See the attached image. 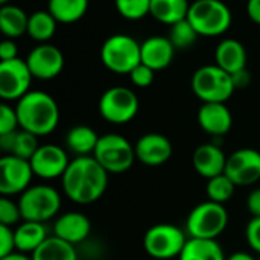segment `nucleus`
<instances>
[{
    "mask_svg": "<svg viewBox=\"0 0 260 260\" xmlns=\"http://www.w3.org/2000/svg\"><path fill=\"white\" fill-rule=\"evenodd\" d=\"M18 206L23 221L44 224L61 210V193L49 184H35L18 197Z\"/></svg>",
    "mask_w": 260,
    "mask_h": 260,
    "instance_id": "nucleus-7",
    "label": "nucleus"
},
{
    "mask_svg": "<svg viewBox=\"0 0 260 260\" xmlns=\"http://www.w3.org/2000/svg\"><path fill=\"white\" fill-rule=\"evenodd\" d=\"M187 20L200 37H218L230 29L233 15L222 0H195L189 8Z\"/></svg>",
    "mask_w": 260,
    "mask_h": 260,
    "instance_id": "nucleus-3",
    "label": "nucleus"
},
{
    "mask_svg": "<svg viewBox=\"0 0 260 260\" xmlns=\"http://www.w3.org/2000/svg\"><path fill=\"white\" fill-rule=\"evenodd\" d=\"M139 98L128 87H111L99 99V113L102 119L113 125L131 122L139 113Z\"/></svg>",
    "mask_w": 260,
    "mask_h": 260,
    "instance_id": "nucleus-10",
    "label": "nucleus"
},
{
    "mask_svg": "<svg viewBox=\"0 0 260 260\" xmlns=\"http://www.w3.org/2000/svg\"><path fill=\"white\" fill-rule=\"evenodd\" d=\"M18 58V49L14 40L5 38L0 43V61H9Z\"/></svg>",
    "mask_w": 260,
    "mask_h": 260,
    "instance_id": "nucleus-39",
    "label": "nucleus"
},
{
    "mask_svg": "<svg viewBox=\"0 0 260 260\" xmlns=\"http://www.w3.org/2000/svg\"><path fill=\"white\" fill-rule=\"evenodd\" d=\"M192 165L198 175L210 180L225 172L227 157L216 143H203L193 151Z\"/></svg>",
    "mask_w": 260,
    "mask_h": 260,
    "instance_id": "nucleus-19",
    "label": "nucleus"
},
{
    "mask_svg": "<svg viewBox=\"0 0 260 260\" xmlns=\"http://www.w3.org/2000/svg\"><path fill=\"white\" fill-rule=\"evenodd\" d=\"M229 225V212L224 204L210 200L195 206L186 219V233L193 239H218Z\"/></svg>",
    "mask_w": 260,
    "mask_h": 260,
    "instance_id": "nucleus-4",
    "label": "nucleus"
},
{
    "mask_svg": "<svg viewBox=\"0 0 260 260\" xmlns=\"http://www.w3.org/2000/svg\"><path fill=\"white\" fill-rule=\"evenodd\" d=\"M34 171L29 160L17 155H3L0 158V193L2 197L21 195L34 177Z\"/></svg>",
    "mask_w": 260,
    "mask_h": 260,
    "instance_id": "nucleus-12",
    "label": "nucleus"
},
{
    "mask_svg": "<svg viewBox=\"0 0 260 260\" xmlns=\"http://www.w3.org/2000/svg\"><path fill=\"white\" fill-rule=\"evenodd\" d=\"M23 221L18 201H12L9 197H2L0 200V225L17 227Z\"/></svg>",
    "mask_w": 260,
    "mask_h": 260,
    "instance_id": "nucleus-34",
    "label": "nucleus"
},
{
    "mask_svg": "<svg viewBox=\"0 0 260 260\" xmlns=\"http://www.w3.org/2000/svg\"><path fill=\"white\" fill-rule=\"evenodd\" d=\"M225 260H257L253 254L247 253V251H236L232 256H229Z\"/></svg>",
    "mask_w": 260,
    "mask_h": 260,
    "instance_id": "nucleus-44",
    "label": "nucleus"
},
{
    "mask_svg": "<svg viewBox=\"0 0 260 260\" xmlns=\"http://www.w3.org/2000/svg\"><path fill=\"white\" fill-rule=\"evenodd\" d=\"M175 47L171 43L168 37H149L142 43L140 55H142V64L151 67L154 72L165 70L166 67L171 66L174 55H175Z\"/></svg>",
    "mask_w": 260,
    "mask_h": 260,
    "instance_id": "nucleus-20",
    "label": "nucleus"
},
{
    "mask_svg": "<svg viewBox=\"0 0 260 260\" xmlns=\"http://www.w3.org/2000/svg\"><path fill=\"white\" fill-rule=\"evenodd\" d=\"M15 134L14 133H8V134H0V149L5 152V155H11L12 149H14V142H15Z\"/></svg>",
    "mask_w": 260,
    "mask_h": 260,
    "instance_id": "nucleus-42",
    "label": "nucleus"
},
{
    "mask_svg": "<svg viewBox=\"0 0 260 260\" xmlns=\"http://www.w3.org/2000/svg\"><path fill=\"white\" fill-rule=\"evenodd\" d=\"M0 260H32V257L27 256V254H23V253L15 251V253L9 254V256H6V257H0Z\"/></svg>",
    "mask_w": 260,
    "mask_h": 260,
    "instance_id": "nucleus-45",
    "label": "nucleus"
},
{
    "mask_svg": "<svg viewBox=\"0 0 260 260\" xmlns=\"http://www.w3.org/2000/svg\"><path fill=\"white\" fill-rule=\"evenodd\" d=\"M56 24L58 21L49 11H35L29 15L27 35L40 44L47 43L55 35Z\"/></svg>",
    "mask_w": 260,
    "mask_h": 260,
    "instance_id": "nucleus-29",
    "label": "nucleus"
},
{
    "mask_svg": "<svg viewBox=\"0 0 260 260\" xmlns=\"http://www.w3.org/2000/svg\"><path fill=\"white\" fill-rule=\"evenodd\" d=\"M47 11L58 23L73 24L88 11V0H49Z\"/></svg>",
    "mask_w": 260,
    "mask_h": 260,
    "instance_id": "nucleus-27",
    "label": "nucleus"
},
{
    "mask_svg": "<svg viewBox=\"0 0 260 260\" xmlns=\"http://www.w3.org/2000/svg\"><path fill=\"white\" fill-rule=\"evenodd\" d=\"M15 111L20 129L44 137L52 134L59 123V107L56 101L46 91L30 90L17 101Z\"/></svg>",
    "mask_w": 260,
    "mask_h": 260,
    "instance_id": "nucleus-2",
    "label": "nucleus"
},
{
    "mask_svg": "<svg viewBox=\"0 0 260 260\" xmlns=\"http://www.w3.org/2000/svg\"><path fill=\"white\" fill-rule=\"evenodd\" d=\"M187 0H151V15L168 26H172L181 20L187 18L189 14Z\"/></svg>",
    "mask_w": 260,
    "mask_h": 260,
    "instance_id": "nucleus-25",
    "label": "nucleus"
},
{
    "mask_svg": "<svg viewBox=\"0 0 260 260\" xmlns=\"http://www.w3.org/2000/svg\"><path fill=\"white\" fill-rule=\"evenodd\" d=\"M247 14L254 24L260 26V0H247Z\"/></svg>",
    "mask_w": 260,
    "mask_h": 260,
    "instance_id": "nucleus-43",
    "label": "nucleus"
},
{
    "mask_svg": "<svg viewBox=\"0 0 260 260\" xmlns=\"http://www.w3.org/2000/svg\"><path fill=\"white\" fill-rule=\"evenodd\" d=\"M222 247L216 239L189 238L178 260H225Z\"/></svg>",
    "mask_w": 260,
    "mask_h": 260,
    "instance_id": "nucleus-26",
    "label": "nucleus"
},
{
    "mask_svg": "<svg viewBox=\"0 0 260 260\" xmlns=\"http://www.w3.org/2000/svg\"><path fill=\"white\" fill-rule=\"evenodd\" d=\"M20 123H18V116L15 111V107L12 108L6 102L0 105V134H8L18 131Z\"/></svg>",
    "mask_w": 260,
    "mask_h": 260,
    "instance_id": "nucleus-35",
    "label": "nucleus"
},
{
    "mask_svg": "<svg viewBox=\"0 0 260 260\" xmlns=\"http://www.w3.org/2000/svg\"><path fill=\"white\" fill-rule=\"evenodd\" d=\"M236 186H253L260 180V152L253 148H241L227 157L225 172Z\"/></svg>",
    "mask_w": 260,
    "mask_h": 260,
    "instance_id": "nucleus-13",
    "label": "nucleus"
},
{
    "mask_svg": "<svg viewBox=\"0 0 260 260\" xmlns=\"http://www.w3.org/2000/svg\"><path fill=\"white\" fill-rule=\"evenodd\" d=\"M198 37H200L198 32L195 30V27L190 24V21L187 18L169 26L168 38L171 40V43L174 44L175 49H180V50L190 49L197 43Z\"/></svg>",
    "mask_w": 260,
    "mask_h": 260,
    "instance_id": "nucleus-31",
    "label": "nucleus"
},
{
    "mask_svg": "<svg viewBox=\"0 0 260 260\" xmlns=\"http://www.w3.org/2000/svg\"><path fill=\"white\" fill-rule=\"evenodd\" d=\"M248 247L260 256V218H251L245 229Z\"/></svg>",
    "mask_w": 260,
    "mask_h": 260,
    "instance_id": "nucleus-38",
    "label": "nucleus"
},
{
    "mask_svg": "<svg viewBox=\"0 0 260 260\" xmlns=\"http://www.w3.org/2000/svg\"><path fill=\"white\" fill-rule=\"evenodd\" d=\"M110 174L93 155L76 157L61 178L64 195L75 204L88 206L99 201L108 187Z\"/></svg>",
    "mask_w": 260,
    "mask_h": 260,
    "instance_id": "nucleus-1",
    "label": "nucleus"
},
{
    "mask_svg": "<svg viewBox=\"0 0 260 260\" xmlns=\"http://www.w3.org/2000/svg\"><path fill=\"white\" fill-rule=\"evenodd\" d=\"M116 11L126 20H142L151 12V0H114Z\"/></svg>",
    "mask_w": 260,
    "mask_h": 260,
    "instance_id": "nucleus-32",
    "label": "nucleus"
},
{
    "mask_svg": "<svg viewBox=\"0 0 260 260\" xmlns=\"http://www.w3.org/2000/svg\"><path fill=\"white\" fill-rule=\"evenodd\" d=\"M190 87L193 94L200 101H203V104L207 102L225 104L236 90L232 75L222 70L216 64L200 67L192 76Z\"/></svg>",
    "mask_w": 260,
    "mask_h": 260,
    "instance_id": "nucleus-6",
    "label": "nucleus"
},
{
    "mask_svg": "<svg viewBox=\"0 0 260 260\" xmlns=\"http://www.w3.org/2000/svg\"><path fill=\"white\" fill-rule=\"evenodd\" d=\"M40 148L38 137L32 133H27L24 129H18L15 134V142H14V149L11 155H17L24 160H30L37 149Z\"/></svg>",
    "mask_w": 260,
    "mask_h": 260,
    "instance_id": "nucleus-33",
    "label": "nucleus"
},
{
    "mask_svg": "<svg viewBox=\"0 0 260 260\" xmlns=\"http://www.w3.org/2000/svg\"><path fill=\"white\" fill-rule=\"evenodd\" d=\"M93 157L108 174H123L134 165L136 149L122 134L108 133L99 137Z\"/></svg>",
    "mask_w": 260,
    "mask_h": 260,
    "instance_id": "nucleus-9",
    "label": "nucleus"
},
{
    "mask_svg": "<svg viewBox=\"0 0 260 260\" xmlns=\"http://www.w3.org/2000/svg\"><path fill=\"white\" fill-rule=\"evenodd\" d=\"M247 49L239 40L225 38L215 49V64L230 75L247 69Z\"/></svg>",
    "mask_w": 260,
    "mask_h": 260,
    "instance_id": "nucleus-21",
    "label": "nucleus"
},
{
    "mask_svg": "<svg viewBox=\"0 0 260 260\" xmlns=\"http://www.w3.org/2000/svg\"><path fill=\"white\" fill-rule=\"evenodd\" d=\"M98 133L88 125H76L69 129L66 136V145L76 157L93 155L99 142Z\"/></svg>",
    "mask_w": 260,
    "mask_h": 260,
    "instance_id": "nucleus-24",
    "label": "nucleus"
},
{
    "mask_svg": "<svg viewBox=\"0 0 260 260\" xmlns=\"http://www.w3.org/2000/svg\"><path fill=\"white\" fill-rule=\"evenodd\" d=\"M232 79H233V84H235V88L239 90V88H247L250 84H251V73L248 69H242L236 73L232 75Z\"/></svg>",
    "mask_w": 260,
    "mask_h": 260,
    "instance_id": "nucleus-41",
    "label": "nucleus"
},
{
    "mask_svg": "<svg viewBox=\"0 0 260 260\" xmlns=\"http://www.w3.org/2000/svg\"><path fill=\"white\" fill-rule=\"evenodd\" d=\"M2 5H6V3H11V0H0Z\"/></svg>",
    "mask_w": 260,
    "mask_h": 260,
    "instance_id": "nucleus-46",
    "label": "nucleus"
},
{
    "mask_svg": "<svg viewBox=\"0 0 260 260\" xmlns=\"http://www.w3.org/2000/svg\"><path fill=\"white\" fill-rule=\"evenodd\" d=\"M91 233V222L88 216L81 212H66L53 224V236L72 244H84Z\"/></svg>",
    "mask_w": 260,
    "mask_h": 260,
    "instance_id": "nucleus-17",
    "label": "nucleus"
},
{
    "mask_svg": "<svg viewBox=\"0 0 260 260\" xmlns=\"http://www.w3.org/2000/svg\"><path fill=\"white\" fill-rule=\"evenodd\" d=\"M247 209L251 218H260V187H256L250 192L247 198Z\"/></svg>",
    "mask_w": 260,
    "mask_h": 260,
    "instance_id": "nucleus-40",
    "label": "nucleus"
},
{
    "mask_svg": "<svg viewBox=\"0 0 260 260\" xmlns=\"http://www.w3.org/2000/svg\"><path fill=\"white\" fill-rule=\"evenodd\" d=\"M34 174L41 180H56L62 178L72 160H69L67 152L53 143L40 145L34 157L29 160Z\"/></svg>",
    "mask_w": 260,
    "mask_h": 260,
    "instance_id": "nucleus-14",
    "label": "nucleus"
},
{
    "mask_svg": "<svg viewBox=\"0 0 260 260\" xmlns=\"http://www.w3.org/2000/svg\"><path fill=\"white\" fill-rule=\"evenodd\" d=\"M187 241L189 236L186 230L174 224L161 222L146 230L143 236V248L146 254L151 256L152 259H175L180 257Z\"/></svg>",
    "mask_w": 260,
    "mask_h": 260,
    "instance_id": "nucleus-8",
    "label": "nucleus"
},
{
    "mask_svg": "<svg viewBox=\"0 0 260 260\" xmlns=\"http://www.w3.org/2000/svg\"><path fill=\"white\" fill-rule=\"evenodd\" d=\"M134 149H136V158L142 165L149 168H158L166 165L174 154V146L171 140L160 133L143 134L136 142Z\"/></svg>",
    "mask_w": 260,
    "mask_h": 260,
    "instance_id": "nucleus-16",
    "label": "nucleus"
},
{
    "mask_svg": "<svg viewBox=\"0 0 260 260\" xmlns=\"http://www.w3.org/2000/svg\"><path fill=\"white\" fill-rule=\"evenodd\" d=\"M30 257L32 260H79L75 245L56 236H49Z\"/></svg>",
    "mask_w": 260,
    "mask_h": 260,
    "instance_id": "nucleus-28",
    "label": "nucleus"
},
{
    "mask_svg": "<svg viewBox=\"0 0 260 260\" xmlns=\"http://www.w3.org/2000/svg\"><path fill=\"white\" fill-rule=\"evenodd\" d=\"M257 260H260V256H259V257H257Z\"/></svg>",
    "mask_w": 260,
    "mask_h": 260,
    "instance_id": "nucleus-47",
    "label": "nucleus"
},
{
    "mask_svg": "<svg viewBox=\"0 0 260 260\" xmlns=\"http://www.w3.org/2000/svg\"><path fill=\"white\" fill-rule=\"evenodd\" d=\"M236 187L238 186L225 174H221V175H216V177L207 180L206 193L210 201L218 203V204H225L233 198Z\"/></svg>",
    "mask_w": 260,
    "mask_h": 260,
    "instance_id": "nucleus-30",
    "label": "nucleus"
},
{
    "mask_svg": "<svg viewBox=\"0 0 260 260\" xmlns=\"http://www.w3.org/2000/svg\"><path fill=\"white\" fill-rule=\"evenodd\" d=\"M128 76H129L131 82H133L136 87H139V88H146V87H149V85L154 82L155 72H154L151 67H148V66H145V64L140 62Z\"/></svg>",
    "mask_w": 260,
    "mask_h": 260,
    "instance_id": "nucleus-36",
    "label": "nucleus"
},
{
    "mask_svg": "<svg viewBox=\"0 0 260 260\" xmlns=\"http://www.w3.org/2000/svg\"><path fill=\"white\" fill-rule=\"evenodd\" d=\"M142 44L126 34H114L105 40L101 49L102 64L116 75H129L140 62Z\"/></svg>",
    "mask_w": 260,
    "mask_h": 260,
    "instance_id": "nucleus-5",
    "label": "nucleus"
},
{
    "mask_svg": "<svg viewBox=\"0 0 260 260\" xmlns=\"http://www.w3.org/2000/svg\"><path fill=\"white\" fill-rule=\"evenodd\" d=\"M27 23L29 15L17 5L6 3L0 8V30L5 38H20L21 35L27 34Z\"/></svg>",
    "mask_w": 260,
    "mask_h": 260,
    "instance_id": "nucleus-23",
    "label": "nucleus"
},
{
    "mask_svg": "<svg viewBox=\"0 0 260 260\" xmlns=\"http://www.w3.org/2000/svg\"><path fill=\"white\" fill-rule=\"evenodd\" d=\"M26 62L34 78L41 81H50L62 72L64 53L56 46L43 43L29 52Z\"/></svg>",
    "mask_w": 260,
    "mask_h": 260,
    "instance_id": "nucleus-15",
    "label": "nucleus"
},
{
    "mask_svg": "<svg viewBox=\"0 0 260 260\" xmlns=\"http://www.w3.org/2000/svg\"><path fill=\"white\" fill-rule=\"evenodd\" d=\"M34 76L27 67L26 59L15 58L0 61V98L5 102L20 101L30 91Z\"/></svg>",
    "mask_w": 260,
    "mask_h": 260,
    "instance_id": "nucleus-11",
    "label": "nucleus"
},
{
    "mask_svg": "<svg viewBox=\"0 0 260 260\" xmlns=\"http://www.w3.org/2000/svg\"><path fill=\"white\" fill-rule=\"evenodd\" d=\"M15 235L12 227L0 225V257H6L15 253Z\"/></svg>",
    "mask_w": 260,
    "mask_h": 260,
    "instance_id": "nucleus-37",
    "label": "nucleus"
},
{
    "mask_svg": "<svg viewBox=\"0 0 260 260\" xmlns=\"http://www.w3.org/2000/svg\"><path fill=\"white\" fill-rule=\"evenodd\" d=\"M14 235H15V248L18 253L23 254L35 253L49 238L46 225L37 221H21L14 229Z\"/></svg>",
    "mask_w": 260,
    "mask_h": 260,
    "instance_id": "nucleus-22",
    "label": "nucleus"
},
{
    "mask_svg": "<svg viewBox=\"0 0 260 260\" xmlns=\"http://www.w3.org/2000/svg\"><path fill=\"white\" fill-rule=\"evenodd\" d=\"M94 260H101V259H94Z\"/></svg>",
    "mask_w": 260,
    "mask_h": 260,
    "instance_id": "nucleus-48",
    "label": "nucleus"
},
{
    "mask_svg": "<svg viewBox=\"0 0 260 260\" xmlns=\"http://www.w3.org/2000/svg\"><path fill=\"white\" fill-rule=\"evenodd\" d=\"M198 123L204 133L212 137L225 136L233 126V116L222 102H207L198 110Z\"/></svg>",
    "mask_w": 260,
    "mask_h": 260,
    "instance_id": "nucleus-18",
    "label": "nucleus"
}]
</instances>
